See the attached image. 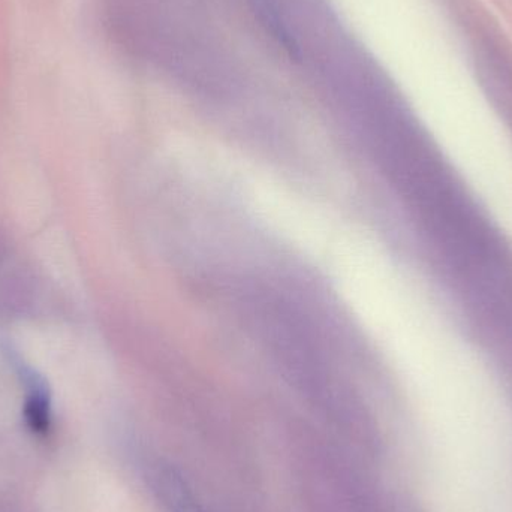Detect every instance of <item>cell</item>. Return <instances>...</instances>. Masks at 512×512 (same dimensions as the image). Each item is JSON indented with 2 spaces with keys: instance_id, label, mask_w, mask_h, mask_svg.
I'll list each match as a JSON object with an SVG mask.
<instances>
[{
  "instance_id": "cell-1",
  "label": "cell",
  "mask_w": 512,
  "mask_h": 512,
  "mask_svg": "<svg viewBox=\"0 0 512 512\" xmlns=\"http://www.w3.org/2000/svg\"><path fill=\"white\" fill-rule=\"evenodd\" d=\"M18 375L27 390L24 420L30 432L47 435L51 429V396L47 382L35 370L18 364Z\"/></svg>"
}]
</instances>
